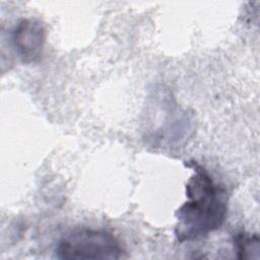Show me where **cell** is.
Returning a JSON list of instances; mask_svg holds the SVG:
<instances>
[{"instance_id":"obj_4","label":"cell","mask_w":260,"mask_h":260,"mask_svg":"<svg viewBox=\"0 0 260 260\" xmlns=\"http://www.w3.org/2000/svg\"><path fill=\"white\" fill-rule=\"evenodd\" d=\"M233 243L239 259H260V240L257 234L238 233L234 235Z\"/></svg>"},{"instance_id":"obj_1","label":"cell","mask_w":260,"mask_h":260,"mask_svg":"<svg viewBox=\"0 0 260 260\" xmlns=\"http://www.w3.org/2000/svg\"><path fill=\"white\" fill-rule=\"evenodd\" d=\"M185 165L192 168L194 174L186 184L188 200L175 213L177 223L174 234L179 243L201 239L220 229L226 217L229 202L226 190L215 184L203 167L194 160Z\"/></svg>"},{"instance_id":"obj_2","label":"cell","mask_w":260,"mask_h":260,"mask_svg":"<svg viewBox=\"0 0 260 260\" xmlns=\"http://www.w3.org/2000/svg\"><path fill=\"white\" fill-rule=\"evenodd\" d=\"M55 254L57 258L67 260H114L125 257V250L119 240L108 231L79 228L61 238Z\"/></svg>"},{"instance_id":"obj_3","label":"cell","mask_w":260,"mask_h":260,"mask_svg":"<svg viewBox=\"0 0 260 260\" xmlns=\"http://www.w3.org/2000/svg\"><path fill=\"white\" fill-rule=\"evenodd\" d=\"M13 47L24 63H32L40 59L46 42V28L36 18L20 19L11 30Z\"/></svg>"}]
</instances>
